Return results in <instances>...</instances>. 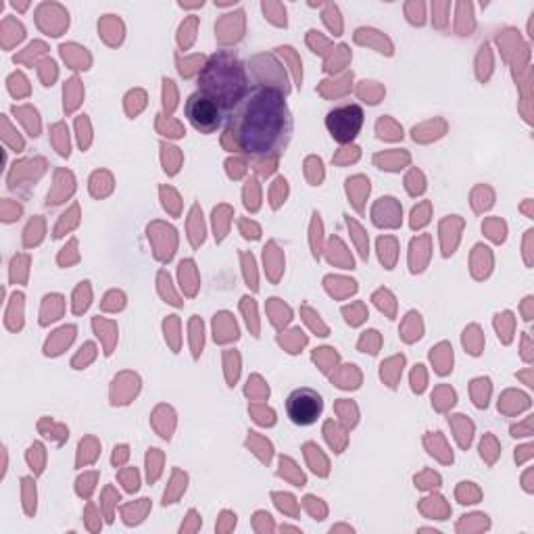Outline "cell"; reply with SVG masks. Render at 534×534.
Listing matches in <instances>:
<instances>
[{
	"instance_id": "4",
	"label": "cell",
	"mask_w": 534,
	"mask_h": 534,
	"mask_svg": "<svg viewBox=\"0 0 534 534\" xmlns=\"http://www.w3.org/2000/svg\"><path fill=\"white\" fill-rule=\"evenodd\" d=\"M322 411H324L322 395L318 391H313V388L307 386L297 388V391L290 393L286 399V414L290 422L297 426L315 424L322 416Z\"/></svg>"
},
{
	"instance_id": "2",
	"label": "cell",
	"mask_w": 534,
	"mask_h": 534,
	"mask_svg": "<svg viewBox=\"0 0 534 534\" xmlns=\"http://www.w3.org/2000/svg\"><path fill=\"white\" fill-rule=\"evenodd\" d=\"M199 90L211 94L232 115L249 94L245 67L230 53L215 55L203 69L199 78Z\"/></svg>"
},
{
	"instance_id": "3",
	"label": "cell",
	"mask_w": 534,
	"mask_h": 534,
	"mask_svg": "<svg viewBox=\"0 0 534 534\" xmlns=\"http://www.w3.org/2000/svg\"><path fill=\"white\" fill-rule=\"evenodd\" d=\"M184 113L190 124L203 134L217 132L230 119V113L226 111V107L217 99H213L211 94L201 92V90L188 96Z\"/></svg>"
},
{
	"instance_id": "1",
	"label": "cell",
	"mask_w": 534,
	"mask_h": 534,
	"mask_svg": "<svg viewBox=\"0 0 534 534\" xmlns=\"http://www.w3.org/2000/svg\"><path fill=\"white\" fill-rule=\"evenodd\" d=\"M228 134L242 153L259 159L278 157L293 134V117L282 92L267 86L251 90L230 115Z\"/></svg>"
},
{
	"instance_id": "5",
	"label": "cell",
	"mask_w": 534,
	"mask_h": 534,
	"mask_svg": "<svg viewBox=\"0 0 534 534\" xmlns=\"http://www.w3.org/2000/svg\"><path fill=\"white\" fill-rule=\"evenodd\" d=\"M363 119H366V115H363V109L359 105H341L328 113L326 128L336 142L349 144L361 132Z\"/></svg>"
},
{
	"instance_id": "6",
	"label": "cell",
	"mask_w": 534,
	"mask_h": 534,
	"mask_svg": "<svg viewBox=\"0 0 534 534\" xmlns=\"http://www.w3.org/2000/svg\"><path fill=\"white\" fill-rule=\"evenodd\" d=\"M3 32H5V46H11V44H15V42H19L21 38H23V28L19 26V23L17 21H13V19H5V23H3Z\"/></svg>"
}]
</instances>
